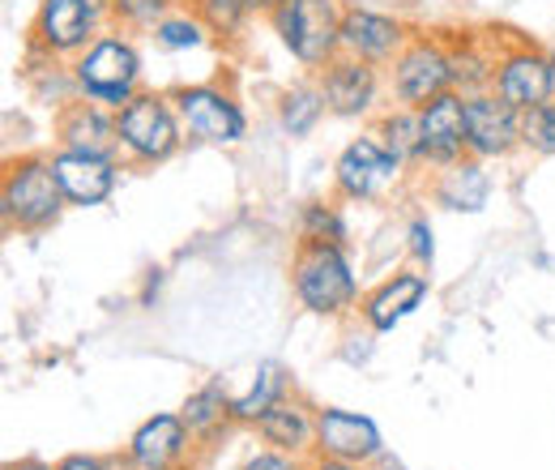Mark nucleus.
Returning <instances> with one entry per match:
<instances>
[{"label": "nucleus", "mask_w": 555, "mask_h": 470, "mask_svg": "<svg viewBox=\"0 0 555 470\" xmlns=\"http://www.w3.org/2000/svg\"><path fill=\"white\" fill-rule=\"evenodd\" d=\"M278 398H286V372L278 364H261L257 368V381L248 385V394L231 398V419L235 423H257Z\"/></svg>", "instance_id": "4be33fe9"}, {"label": "nucleus", "mask_w": 555, "mask_h": 470, "mask_svg": "<svg viewBox=\"0 0 555 470\" xmlns=\"http://www.w3.org/2000/svg\"><path fill=\"white\" fill-rule=\"evenodd\" d=\"M317 86H321L325 107H330L334 116H363V112L376 103L380 77H376V65L338 52L330 65L321 68V81H317Z\"/></svg>", "instance_id": "f3484780"}, {"label": "nucleus", "mask_w": 555, "mask_h": 470, "mask_svg": "<svg viewBox=\"0 0 555 470\" xmlns=\"http://www.w3.org/2000/svg\"><path fill=\"white\" fill-rule=\"evenodd\" d=\"M257 436L270 445V449H282V454H308L317 449V415L312 406L299 403V398H278L257 423Z\"/></svg>", "instance_id": "aec40b11"}, {"label": "nucleus", "mask_w": 555, "mask_h": 470, "mask_svg": "<svg viewBox=\"0 0 555 470\" xmlns=\"http://www.w3.org/2000/svg\"><path fill=\"white\" fill-rule=\"evenodd\" d=\"M343 13L338 0H282L270 17L282 48L299 65L325 68L343 52Z\"/></svg>", "instance_id": "20e7f679"}, {"label": "nucleus", "mask_w": 555, "mask_h": 470, "mask_svg": "<svg viewBox=\"0 0 555 470\" xmlns=\"http://www.w3.org/2000/svg\"><path fill=\"white\" fill-rule=\"evenodd\" d=\"M487 193H491V176L483 172L479 158H457V163L440 167V176H436V202L449 209L475 214L487 205Z\"/></svg>", "instance_id": "412c9836"}, {"label": "nucleus", "mask_w": 555, "mask_h": 470, "mask_svg": "<svg viewBox=\"0 0 555 470\" xmlns=\"http://www.w3.org/2000/svg\"><path fill=\"white\" fill-rule=\"evenodd\" d=\"M423 300H427V274H418V269H402V274H393V278H385L367 300H363V321L376 330V334H389L393 326H402L415 308H423Z\"/></svg>", "instance_id": "6ab92c4d"}, {"label": "nucleus", "mask_w": 555, "mask_h": 470, "mask_svg": "<svg viewBox=\"0 0 555 470\" xmlns=\"http://www.w3.org/2000/svg\"><path fill=\"white\" fill-rule=\"evenodd\" d=\"M491 90L508 107H517V112H530V107L547 103V99H555L552 56L539 52V48H530V43H517V48L500 52L495 56V81H491Z\"/></svg>", "instance_id": "9d476101"}, {"label": "nucleus", "mask_w": 555, "mask_h": 470, "mask_svg": "<svg viewBox=\"0 0 555 470\" xmlns=\"http://www.w3.org/2000/svg\"><path fill=\"white\" fill-rule=\"evenodd\" d=\"M56 137L65 150H81V154H103L116 158L120 154V125L116 112H107L94 99H73L56 116Z\"/></svg>", "instance_id": "dca6fc26"}, {"label": "nucleus", "mask_w": 555, "mask_h": 470, "mask_svg": "<svg viewBox=\"0 0 555 470\" xmlns=\"http://www.w3.org/2000/svg\"><path fill=\"white\" fill-rule=\"evenodd\" d=\"M4 470H56V467H43L39 458H22V462H9Z\"/></svg>", "instance_id": "c9c22d12"}, {"label": "nucleus", "mask_w": 555, "mask_h": 470, "mask_svg": "<svg viewBox=\"0 0 555 470\" xmlns=\"http://www.w3.org/2000/svg\"><path fill=\"white\" fill-rule=\"evenodd\" d=\"M184 423H189V432L193 436H214L218 428H227V423H235L231 419V398L222 394V381H209L206 390H197L189 403H184Z\"/></svg>", "instance_id": "5701e85b"}, {"label": "nucleus", "mask_w": 555, "mask_h": 470, "mask_svg": "<svg viewBox=\"0 0 555 470\" xmlns=\"http://www.w3.org/2000/svg\"><path fill=\"white\" fill-rule=\"evenodd\" d=\"M244 470H308L295 454H282V449H261L257 458H248Z\"/></svg>", "instance_id": "2f4dec72"}, {"label": "nucleus", "mask_w": 555, "mask_h": 470, "mask_svg": "<svg viewBox=\"0 0 555 470\" xmlns=\"http://www.w3.org/2000/svg\"><path fill=\"white\" fill-rule=\"evenodd\" d=\"M308 470H367V467H359V462H338V458H321V454H317V462Z\"/></svg>", "instance_id": "72a5a7b5"}, {"label": "nucleus", "mask_w": 555, "mask_h": 470, "mask_svg": "<svg viewBox=\"0 0 555 470\" xmlns=\"http://www.w3.org/2000/svg\"><path fill=\"white\" fill-rule=\"evenodd\" d=\"M193 441L197 436L189 432L184 415H154L129 436L125 458L133 462V470H180L189 462Z\"/></svg>", "instance_id": "2eb2a0df"}, {"label": "nucleus", "mask_w": 555, "mask_h": 470, "mask_svg": "<svg viewBox=\"0 0 555 470\" xmlns=\"http://www.w3.org/2000/svg\"><path fill=\"white\" fill-rule=\"evenodd\" d=\"M449 61H453V90L462 94H479L491 90L495 81V56H487L479 43H462V48H449Z\"/></svg>", "instance_id": "b1692460"}, {"label": "nucleus", "mask_w": 555, "mask_h": 470, "mask_svg": "<svg viewBox=\"0 0 555 470\" xmlns=\"http://www.w3.org/2000/svg\"><path fill=\"white\" fill-rule=\"evenodd\" d=\"M521 145L534 154H555V99L521 112Z\"/></svg>", "instance_id": "c85d7f7f"}, {"label": "nucleus", "mask_w": 555, "mask_h": 470, "mask_svg": "<svg viewBox=\"0 0 555 470\" xmlns=\"http://www.w3.org/2000/svg\"><path fill=\"white\" fill-rule=\"evenodd\" d=\"M133 462L125 458V462H116V458H94V454H69V458H61L56 470H129Z\"/></svg>", "instance_id": "7c9ffc66"}, {"label": "nucleus", "mask_w": 555, "mask_h": 470, "mask_svg": "<svg viewBox=\"0 0 555 470\" xmlns=\"http://www.w3.org/2000/svg\"><path fill=\"white\" fill-rule=\"evenodd\" d=\"M552 68H555V52H552Z\"/></svg>", "instance_id": "e433bc0d"}, {"label": "nucleus", "mask_w": 555, "mask_h": 470, "mask_svg": "<svg viewBox=\"0 0 555 470\" xmlns=\"http://www.w3.org/2000/svg\"><path fill=\"white\" fill-rule=\"evenodd\" d=\"M466 154V94L444 90L440 99L418 107V158L431 167H449Z\"/></svg>", "instance_id": "ddd939ff"}, {"label": "nucleus", "mask_w": 555, "mask_h": 470, "mask_svg": "<svg viewBox=\"0 0 555 470\" xmlns=\"http://www.w3.org/2000/svg\"><path fill=\"white\" fill-rule=\"evenodd\" d=\"M107 0H39L30 22V43L48 56H81L99 39Z\"/></svg>", "instance_id": "423d86ee"}, {"label": "nucleus", "mask_w": 555, "mask_h": 470, "mask_svg": "<svg viewBox=\"0 0 555 470\" xmlns=\"http://www.w3.org/2000/svg\"><path fill=\"white\" fill-rule=\"evenodd\" d=\"M278 4H282V0H240V9H244L248 17H253V13H274Z\"/></svg>", "instance_id": "f704fd0d"}, {"label": "nucleus", "mask_w": 555, "mask_h": 470, "mask_svg": "<svg viewBox=\"0 0 555 470\" xmlns=\"http://www.w3.org/2000/svg\"><path fill=\"white\" fill-rule=\"evenodd\" d=\"M291 287L299 304L317 317H347L359 300V282L347 262V249L325 244V240H299L291 257Z\"/></svg>", "instance_id": "f257e3e1"}, {"label": "nucleus", "mask_w": 555, "mask_h": 470, "mask_svg": "<svg viewBox=\"0 0 555 470\" xmlns=\"http://www.w3.org/2000/svg\"><path fill=\"white\" fill-rule=\"evenodd\" d=\"M406 43H411L406 26L398 17H389V13L359 9V4H350L347 13H343V52L347 56H359V61L380 68L393 65Z\"/></svg>", "instance_id": "4468645a"}, {"label": "nucleus", "mask_w": 555, "mask_h": 470, "mask_svg": "<svg viewBox=\"0 0 555 470\" xmlns=\"http://www.w3.org/2000/svg\"><path fill=\"white\" fill-rule=\"evenodd\" d=\"M180 0H107V17L125 30H158Z\"/></svg>", "instance_id": "a878e982"}, {"label": "nucleus", "mask_w": 555, "mask_h": 470, "mask_svg": "<svg viewBox=\"0 0 555 470\" xmlns=\"http://www.w3.org/2000/svg\"><path fill=\"white\" fill-rule=\"evenodd\" d=\"M521 145V112L508 107L495 90L466 94V154L470 158H504Z\"/></svg>", "instance_id": "9b49d317"}, {"label": "nucleus", "mask_w": 555, "mask_h": 470, "mask_svg": "<svg viewBox=\"0 0 555 470\" xmlns=\"http://www.w3.org/2000/svg\"><path fill=\"white\" fill-rule=\"evenodd\" d=\"M393 94L402 107H423L431 99H440L444 90H453V61H449V43L444 39H427L411 35V43L398 52L393 61Z\"/></svg>", "instance_id": "0eeeda50"}, {"label": "nucleus", "mask_w": 555, "mask_h": 470, "mask_svg": "<svg viewBox=\"0 0 555 470\" xmlns=\"http://www.w3.org/2000/svg\"><path fill=\"white\" fill-rule=\"evenodd\" d=\"M330 107H325V94H321V86H295V90H286L282 94V107H278V116H282V129L291 137H304L317 129V120L325 116Z\"/></svg>", "instance_id": "393cba45"}, {"label": "nucleus", "mask_w": 555, "mask_h": 470, "mask_svg": "<svg viewBox=\"0 0 555 470\" xmlns=\"http://www.w3.org/2000/svg\"><path fill=\"white\" fill-rule=\"evenodd\" d=\"M206 35H209V26L197 17V13H171L158 30H154V39L163 43V48H171V52H189V48H202L206 43Z\"/></svg>", "instance_id": "cd10ccee"}, {"label": "nucleus", "mask_w": 555, "mask_h": 470, "mask_svg": "<svg viewBox=\"0 0 555 470\" xmlns=\"http://www.w3.org/2000/svg\"><path fill=\"white\" fill-rule=\"evenodd\" d=\"M376 137H380V141H385L402 163H423V158H418V112L415 107L389 112V116L380 120Z\"/></svg>", "instance_id": "bb28decb"}, {"label": "nucleus", "mask_w": 555, "mask_h": 470, "mask_svg": "<svg viewBox=\"0 0 555 470\" xmlns=\"http://www.w3.org/2000/svg\"><path fill=\"white\" fill-rule=\"evenodd\" d=\"M171 103L180 112V125L193 137H202V141L231 145V141H240V137L248 134L244 107L227 90H218V86H180L171 94Z\"/></svg>", "instance_id": "6e6552de"}, {"label": "nucleus", "mask_w": 555, "mask_h": 470, "mask_svg": "<svg viewBox=\"0 0 555 470\" xmlns=\"http://www.w3.org/2000/svg\"><path fill=\"white\" fill-rule=\"evenodd\" d=\"M52 172L65 189L69 205H103L116 193V158H103V154H81V150H56L52 154Z\"/></svg>", "instance_id": "a211bd4d"}, {"label": "nucleus", "mask_w": 555, "mask_h": 470, "mask_svg": "<svg viewBox=\"0 0 555 470\" xmlns=\"http://www.w3.org/2000/svg\"><path fill=\"white\" fill-rule=\"evenodd\" d=\"M304 240H325V244H347V223L334 205L312 202L304 209Z\"/></svg>", "instance_id": "c756f323"}, {"label": "nucleus", "mask_w": 555, "mask_h": 470, "mask_svg": "<svg viewBox=\"0 0 555 470\" xmlns=\"http://www.w3.org/2000/svg\"><path fill=\"white\" fill-rule=\"evenodd\" d=\"M116 125H120V150L133 158V163H163L180 150V112L171 103V94H154V90H138L120 112H116Z\"/></svg>", "instance_id": "39448f33"}, {"label": "nucleus", "mask_w": 555, "mask_h": 470, "mask_svg": "<svg viewBox=\"0 0 555 470\" xmlns=\"http://www.w3.org/2000/svg\"><path fill=\"white\" fill-rule=\"evenodd\" d=\"M65 189L52 172V158H39V154H22V158H9L4 167V180H0V214L9 227L17 231H48L61 209H65Z\"/></svg>", "instance_id": "f03ea898"}, {"label": "nucleus", "mask_w": 555, "mask_h": 470, "mask_svg": "<svg viewBox=\"0 0 555 470\" xmlns=\"http://www.w3.org/2000/svg\"><path fill=\"white\" fill-rule=\"evenodd\" d=\"M317 454L367 467V462L385 458V441H380V428L367 415L325 406V410H317Z\"/></svg>", "instance_id": "f8f14e48"}, {"label": "nucleus", "mask_w": 555, "mask_h": 470, "mask_svg": "<svg viewBox=\"0 0 555 470\" xmlns=\"http://www.w3.org/2000/svg\"><path fill=\"white\" fill-rule=\"evenodd\" d=\"M73 86L81 99H94L120 112L141 90V56L125 35H99L81 56H73Z\"/></svg>", "instance_id": "7ed1b4c3"}, {"label": "nucleus", "mask_w": 555, "mask_h": 470, "mask_svg": "<svg viewBox=\"0 0 555 470\" xmlns=\"http://www.w3.org/2000/svg\"><path fill=\"white\" fill-rule=\"evenodd\" d=\"M406 240H411V253H415L418 266H431V227H427L423 218H415V223H411Z\"/></svg>", "instance_id": "473e14b6"}, {"label": "nucleus", "mask_w": 555, "mask_h": 470, "mask_svg": "<svg viewBox=\"0 0 555 470\" xmlns=\"http://www.w3.org/2000/svg\"><path fill=\"white\" fill-rule=\"evenodd\" d=\"M402 167L406 163L380 137H359V141H350L347 150L338 154V163H334V189L347 202H367L380 189H389Z\"/></svg>", "instance_id": "1a4fd4ad"}]
</instances>
